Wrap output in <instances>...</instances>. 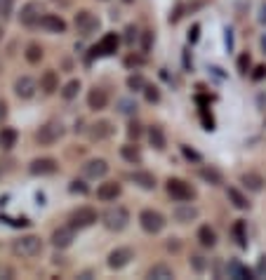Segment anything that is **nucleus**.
Listing matches in <instances>:
<instances>
[{"label": "nucleus", "instance_id": "nucleus-43", "mask_svg": "<svg viewBox=\"0 0 266 280\" xmlns=\"http://www.w3.org/2000/svg\"><path fill=\"white\" fill-rule=\"evenodd\" d=\"M266 78V66H257L252 73V80H264Z\"/></svg>", "mask_w": 266, "mask_h": 280}, {"label": "nucleus", "instance_id": "nucleus-33", "mask_svg": "<svg viewBox=\"0 0 266 280\" xmlns=\"http://www.w3.org/2000/svg\"><path fill=\"white\" fill-rule=\"evenodd\" d=\"M146 85H149V82L144 80V75H139V73H132L130 78H127V87L135 89V92H144Z\"/></svg>", "mask_w": 266, "mask_h": 280}, {"label": "nucleus", "instance_id": "nucleus-35", "mask_svg": "<svg viewBox=\"0 0 266 280\" xmlns=\"http://www.w3.org/2000/svg\"><path fill=\"white\" fill-rule=\"evenodd\" d=\"M118 111L125 113V116H132V113H137V104L130 102V99H120L118 102Z\"/></svg>", "mask_w": 266, "mask_h": 280}, {"label": "nucleus", "instance_id": "nucleus-7", "mask_svg": "<svg viewBox=\"0 0 266 280\" xmlns=\"http://www.w3.org/2000/svg\"><path fill=\"white\" fill-rule=\"evenodd\" d=\"M73 26L80 35H92V31L99 26V21H97V17L90 12V10H80V12L73 17Z\"/></svg>", "mask_w": 266, "mask_h": 280}, {"label": "nucleus", "instance_id": "nucleus-9", "mask_svg": "<svg viewBox=\"0 0 266 280\" xmlns=\"http://www.w3.org/2000/svg\"><path fill=\"white\" fill-rule=\"evenodd\" d=\"M59 170V163H57L55 158H35L31 160L28 165V172L33 174V177H50V174H55Z\"/></svg>", "mask_w": 266, "mask_h": 280}, {"label": "nucleus", "instance_id": "nucleus-20", "mask_svg": "<svg viewBox=\"0 0 266 280\" xmlns=\"http://www.w3.org/2000/svg\"><path fill=\"white\" fill-rule=\"evenodd\" d=\"M196 240H198L200 247L212 250V247H217V231H214L210 224H203L198 228V233H196Z\"/></svg>", "mask_w": 266, "mask_h": 280}, {"label": "nucleus", "instance_id": "nucleus-48", "mask_svg": "<svg viewBox=\"0 0 266 280\" xmlns=\"http://www.w3.org/2000/svg\"><path fill=\"white\" fill-rule=\"evenodd\" d=\"M123 3H135V0H123Z\"/></svg>", "mask_w": 266, "mask_h": 280}, {"label": "nucleus", "instance_id": "nucleus-39", "mask_svg": "<svg viewBox=\"0 0 266 280\" xmlns=\"http://www.w3.org/2000/svg\"><path fill=\"white\" fill-rule=\"evenodd\" d=\"M127 137H130V139H139V137H142V125H139V123H130V125H127Z\"/></svg>", "mask_w": 266, "mask_h": 280}, {"label": "nucleus", "instance_id": "nucleus-23", "mask_svg": "<svg viewBox=\"0 0 266 280\" xmlns=\"http://www.w3.org/2000/svg\"><path fill=\"white\" fill-rule=\"evenodd\" d=\"M40 89L45 92V95H55L57 89H59V75H57L55 69L42 71V75H40Z\"/></svg>", "mask_w": 266, "mask_h": 280}, {"label": "nucleus", "instance_id": "nucleus-15", "mask_svg": "<svg viewBox=\"0 0 266 280\" xmlns=\"http://www.w3.org/2000/svg\"><path fill=\"white\" fill-rule=\"evenodd\" d=\"M120 193H123V186L118 184V181H104L97 189V198L102 200V203H111V200L120 198Z\"/></svg>", "mask_w": 266, "mask_h": 280}, {"label": "nucleus", "instance_id": "nucleus-46", "mask_svg": "<svg viewBox=\"0 0 266 280\" xmlns=\"http://www.w3.org/2000/svg\"><path fill=\"white\" fill-rule=\"evenodd\" d=\"M259 273L266 275V257H261V261H259Z\"/></svg>", "mask_w": 266, "mask_h": 280}, {"label": "nucleus", "instance_id": "nucleus-13", "mask_svg": "<svg viewBox=\"0 0 266 280\" xmlns=\"http://www.w3.org/2000/svg\"><path fill=\"white\" fill-rule=\"evenodd\" d=\"M106 172H109V163L104 158H92V160L82 165V174L87 179H102L106 177Z\"/></svg>", "mask_w": 266, "mask_h": 280}, {"label": "nucleus", "instance_id": "nucleus-26", "mask_svg": "<svg viewBox=\"0 0 266 280\" xmlns=\"http://www.w3.org/2000/svg\"><path fill=\"white\" fill-rule=\"evenodd\" d=\"M146 134H149V144L153 146V149H156V151H165L167 139H165V130L160 127V125H151Z\"/></svg>", "mask_w": 266, "mask_h": 280}, {"label": "nucleus", "instance_id": "nucleus-37", "mask_svg": "<svg viewBox=\"0 0 266 280\" xmlns=\"http://www.w3.org/2000/svg\"><path fill=\"white\" fill-rule=\"evenodd\" d=\"M68 191H71V193H80V196H85V193H87V186L82 184V181H78V179H73V181H71V186H68Z\"/></svg>", "mask_w": 266, "mask_h": 280}, {"label": "nucleus", "instance_id": "nucleus-30", "mask_svg": "<svg viewBox=\"0 0 266 280\" xmlns=\"http://www.w3.org/2000/svg\"><path fill=\"white\" fill-rule=\"evenodd\" d=\"M231 233H233V238H236V243H238L240 247H247V228H245V221H243V219H238V221L233 224Z\"/></svg>", "mask_w": 266, "mask_h": 280}, {"label": "nucleus", "instance_id": "nucleus-1", "mask_svg": "<svg viewBox=\"0 0 266 280\" xmlns=\"http://www.w3.org/2000/svg\"><path fill=\"white\" fill-rule=\"evenodd\" d=\"M102 224L109 228V231H125L127 224H130V212L123 205H111L109 210L102 214Z\"/></svg>", "mask_w": 266, "mask_h": 280}, {"label": "nucleus", "instance_id": "nucleus-8", "mask_svg": "<svg viewBox=\"0 0 266 280\" xmlns=\"http://www.w3.org/2000/svg\"><path fill=\"white\" fill-rule=\"evenodd\" d=\"M132 259H135L132 247H116V250H111L109 252L106 264H109V268H113V271H120V268H125Z\"/></svg>", "mask_w": 266, "mask_h": 280}, {"label": "nucleus", "instance_id": "nucleus-47", "mask_svg": "<svg viewBox=\"0 0 266 280\" xmlns=\"http://www.w3.org/2000/svg\"><path fill=\"white\" fill-rule=\"evenodd\" d=\"M3 35H5V28L0 26V40H3Z\"/></svg>", "mask_w": 266, "mask_h": 280}, {"label": "nucleus", "instance_id": "nucleus-42", "mask_svg": "<svg viewBox=\"0 0 266 280\" xmlns=\"http://www.w3.org/2000/svg\"><path fill=\"white\" fill-rule=\"evenodd\" d=\"M247 66H250V55H243L238 59V69H240V73H247Z\"/></svg>", "mask_w": 266, "mask_h": 280}, {"label": "nucleus", "instance_id": "nucleus-11", "mask_svg": "<svg viewBox=\"0 0 266 280\" xmlns=\"http://www.w3.org/2000/svg\"><path fill=\"white\" fill-rule=\"evenodd\" d=\"M35 92H38V82L31 75H19L14 80V95L19 97V99H33Z\"/></svg>", "mask_w": 266, "mask_h": 280}, {"label": "nucleus", "instance_id": "nucleus-28", "mask_svg": "<svg viewBox=\"0 0 266 280\" xmlns=\"http://www.w3.org/2000/svg\"><path fill=\"white\" fill-rule=\"evenodd\" d=\"M17 137H19V134H17L14 127H3V130H0V149H5V151L14 149Z\"/></svg>", "mask_w": 266, "mask_h": 280}, {"label": "nucleus", "instance_id": "nucleus-6", "mask_svg": "<svg viewBox=\"0 0 266 280\" xmlns=\"http://www.w3.org/2000/svg\"><path fill=\"white\" fill-rule=\"evenodd\" d=\"M97 219H99V214H97L95 207L82 205V207H75V210L68 214V224L80 231V228H90L92 224H97Z\"/></svg>", "mask_w": 266, "mask_h": 280}, {"label": "nucleus", "instance_id": "nucleus-10", "mask_svg": "<svg viewBox=\"0 0 266 280\" xmlns=\"http://www.w3.org/2000/svg\"><path fill=\"white\" fill-rule=\"evenodd\" d=\"M40 14H42V5L38 0H31V3H26V5L21 7L19 21L24 26H38L40 24Z\"/></svg>", "mask_w": 266, "mask_h": 280}, {"label": "nucleus", "instance_id": "nucleus-36", "mask_svg": "<svg viewBox=\"0 0 266 280\" xmlns=\"http://www.w3.org/2000/svg\"><path fill=\"white\" fill-rule=\"evenodd\" d=\"M144 95H146V102H151V104H158V102H160V92H158V87H151V85H146V87H144Z\"/></svg>", "mask_w": 266, "mask_h": 280}, {"label": "nucleus", "instance_id": "nucleus-22", "mask_svg": "<svg viewBox=\"0 0 266 280\" xmlns=\"http://www.w3.org/2000/svg\"><path fill=\"white\" fill-rule=\"evenodd\" d=\"M226 198H229V203H231L236 210H250L252 207V203L247 200V196L240 189H236V186H229L226 189Z\"/></svg>", "mask_w": 266, "mask_h": 280}, {"label": "nucleus", "instance_id": "nucleus-24", "mask_svg": "<svg viewBox=\"0 0 266 280\" xmlns=\"http://www.w3.org/2000/svg\"><path fill=\"white\" fill-rule=\"evenodd\" d=\"M118 45H120L118 33H106L102 40H99L95 52H99V55H113V52H118Z\"/></svg>", "mask_w": 266, "mask_h": 280}, {"label": "nucleus", "instance_id": "nucleus-31", "mask_svg": "<svg viewBox=\"0 0 266 280\" xmlns=\"http://www.w3.org/2000/svg\"><path fill=\"white\" fill-rule=\"evenodd\" d=\"M24 57H26L28 64H40V59H42V48L38 45V42H28Z\"/></svg>", "mask_w": 266, "mask_h": 280}, {"label": "nucleus", "instance_id": "nucleus-29", "mask_svg": "<svg viewBox=\"0 0 266 280\" xmlns=\"http://www.w3.org/2000/svg\"><path fill=\"white\" fill-rule=\"evenodd\" d=\"M174 275V271H172V266H167V264H153V266L149 268V278H156V280H167Z\"/></svg>", "mask_w": 266, "mask_h": 280}, {"label": "nucleus", "instance_id": "nucleus-27", "mask_svg": "<svg viewBox=\"0 0 266 280\" xmlns=\"http://www.w3.org/2000/svg\"><path fill=\"white\" fill-rule=\"evenodd\" d=\"M120 156H123L125 163L142 165V151H139L137 144H125V146H120Z\"/></svg>", "mask_w": 266, "mask_h": 280}, {"label": "nucleus", "instance_id": "nucleus-12", "mask_svg": "<svg viewBox=\"0 0 266 280\" xmlns=\"http://www.w3.org/2000/svg\"><path fill=\"white\" fill-rule=\"evenodd\" d=\"M75 240V228L71 224L68 226H59V228H55V233H52V247H57V250H66V247L73 245Z\"/></svg>", "mask_w": 266, "mask_h": 280}, {"label": "nucleus", "instance_id": "nucleus-44", "mask_svg": "<svg viewBox=\"0 0 266 280\" xmlns=\"http://www.w3.org/2000/svg\"><path fill=\"white\" fill-rule=\"evenodd\" d=\"M5 118H7V102L5 99H0V125H3Z\"/></svg>", "mask_w": 266, "mask_h": 280}, {"label": "nucleus", "instance_id": "nucleus-40", "mask_svg": "<svg viewBox=\"0 0 266 280\" xmlns=\"http://www.w3.org/2000/svg\"><path fill=\"white\" fill-rule=\"evenodd\" d=\"M137 38H139V33H137V26H132V24H130V26L125 28V40H127V42L132 45V42H135Z\"/></svg>", "mask_w": 266, "mask_h": 280}, {"label": "nucleus", "instance_id": "nucleus-19", "mask_svg": "<svg viewBox=\"0 0 266 280\" xmlns=\"http://www.w3.org/2000/svg\"><path fill=\"white\" fill-rule=\"evenodd\" d=\"M40 26L50 33H66V21L59 17V14H42L40 17Z\"/></svg>", "mask_w": 266, "mask_h": 280}, {"label": "nucleus", "instance_id": "nucleus-2", "mask_svg": "<svg viewBox=\"0 0 266 280\" xmlns=\"http://www.w3.org/2000/svg\"><path fill=\"white\" fill-rule=\"evenodd\" d=\"M12 252L17 254V257H38V254L42 252V240L40 236H21V238H17L12 243Z\"/></svg>", "mask_w": 266, "mask_h": 280}, {"label": "nucleus", "instance_id": "nucleus-5", "mask_svg": "<svg viewBox=\"0 0 266 280\" xmlns=\"http://www.w3.org/2000/svg\"><path fill=\"white\" fill-rule=\"evenodd\" d=\"M165 224H167L165 217L158 210H153V207H146V210L139 212V226H142L146 233H151V236H156V233L163 231Z\"/></svg>", "mask_w": 266, "mask_h": 280}, {"label": "nucleus", "instance_id": "nucleus-14", "mask_svg": "<svg viewBox=\"0 0 266 280\" xmlns=\"http://www.w3.org/2000/svg\"><path fill=\"white\" fill-rule=\"evenodd\" d=\"M87 134L92 142H106V139L113 134V123H111V120H97V123L90 125Z\"/></svg>", "mask_w": 266, "mask_h": 280}, {"label": "nucleus", "instance_id": "nucleus-45", "mask_svg": "<svg viewBox=\"0 0 266 280\" xmlns=\"http://www.w3.org/2000/svg\"><path fill=\"white\" fill-rule=\"evenodd\" d=\"M179 247H182V245L177 243V238H172L170 243H167V250H170V252H179Z\"/></svg>", "mask_w": 266, "mask_h": 280}, {"label": "nucleus", "instance_id": "nucleus-32", "mask_svg": "<svg viewBox=\"0 0 266 280\" xmlns=\"http://www.w3.org/2000/svg\"><path fill=\"white\" fill-rule=\"evenodd\" d=\"M78 92H80V80H68L62 89V97L66 99V102H71V99L78 97Z\"/></svg>", "mask_w": 266, "mask_h": 280}, {"label": "nucleus", "instance_id": "nucleus-41", "mask_svg": "<svg viewBox=\"0 0 266 280\" xmlns=\"http://www.w3.org/2000/svg\"><path fill=\"white\" fill-rule=\"evenodd\" d=\"M182 153H184L189 160H196V163H200V156H198V153H196L193 149H189V146H182Z\"/></svg>", "mask_w": 266, "mask_h": 280}, {"label": "nucleus", "instance_id": "nucleus-49", "mask_svg": "<svg viewBox=\"0 0 266 280\" xmlns=\"http://www.w3.org/2000/svg\"><path fill=\"white\" fill-rule=\"evenodd\" d=\"M0 69H3V66H0Z\"/></svg>", "mask_w": 266, "mask_h": 280}, {"label": "nucleus", "instance_id": "nucleus-38", "mask_svg": "<svg viewBox=\"0 0 266 280\" xmlns=\"http://www.w3.org/2000/svg\"><path fill=\"white\" fill-rule=\"evenodd\" d=\"M14 7V0H0V17H10Z\"/></svg>", "mask_w": 266, "mask_h": 280}, {"label": "nucleus", "instance_id": "nucleus-25", "mask_svg": "<svg viewBox=\"0 0 266 280\" xmlns=\"http://www.w3.org/2000/svg\"><path fill=\"white\" fill-rule=\"evenodd\" d=\"M132 181H135L139 189H144V191H153V189H156V177H153V172H146V170L132 172Z\"/></svg>", "mask_w": 266, "mask_h": 280}, {"label": "nucleus", "instance_id": "nucleus-4", "mask_svg": "<svg viewBox=\"0 0 266 280\" xmlns=\"http://www.w3.org/2000/svg\"><path fill=\"white\" fill-rule=\"evenodd\" d=\"M64 137V125L62 120H48L45 125H40V130L35 132V142L40 146H52Z\"/></svg>", "mask_w": 266, "mask_h": 280}, {"label": "nucleus", "instance_id": "nucleus-21", "mask_svg": "<svg viewBox=\"0 0 266 280\" xmlns=\"http://www.w3.org/2000/svg\"><path fill=\"white\" fill-rule=\"evenodd\" d=\"M198 177L203 179L205 184H210V186L224 184V174H221V170H217L214 165H203V167L198 170Z\"/></svg>", "mask_w": 266, "mask_h": 280}, {"label": "nucleus", "instance_id": "nucleus-34", "mask_svg": "<svg viewBox=\"0 0 266 280\" xmlns=\"http://www.w3.org/2000/svg\"><path fill=\"white\" fill-rule=\"evenodd\" d=\"M189 264H191V268L196 271V273H203L205 266H207V261H205L203 254H191V259H189Z\"/></svg>", "mask_w": 266, "mask_h": 280}, {"label": "nucleus", "instance_id": "nucleus-16", "mask_svg": "<svg viewBox=\"0 0 266 280\" xmlns=\"http://www.w3.org/2000/svg\"><path fill=\"white\" fill-rule=\"evenodd\" d=\"M172 217H174V221H179V224H189L193 219H198V207L191 205V203H179V205L172 210Z\"/></svg>", "mask_w": 266, "mask_h": 280}, {"label": "nucleus", "instance_id": "nucleus-18", "mask_svg": "<svg viewBox=\"0 0 266 280\" xmlns=\"http://www.w3.org/2000/svg\"><path fill=\"white\" fill-rule=\"evenodd\" d=\"M87 106L92 111H104L109 106V92L102 87H92L87 92Z\"/></svg>", "mask_w": 266, "mask_h": 280}, {"label": "nucleus", "instance_id": "nucleus-3", "mask_svg": "<svg viewBox=\"0 0 266 280\" xmlns=\"http://www.w3.org/2000/svg\"><path fill=\"white\" fill-rule=\"evenodd\" d=\"M165 191L170 196L172 200H177V203H189V200L196 198V191H193L191 184H186L184 179H177V177H170L167 179V184H165Z\"/></svg>", "mask_w": 266, "mask_h": 280}, {"label": "nucleus", "instance_id": "nucleus-17", "mask_svg": "<svg viewBox=\"0 0 266 280\" xmlns=\"http://www.w3.org/2000/svg\"><path fill=\"white\" fill-rule=\"evenodd\" d=\"M240 184L245 186L247 191H252V193H261L264 191V186H266V181H264V177H261L259 172H243L240 174Z\"/></svg>", "mask_w": 266, "mask_h": 280}]
</instances>
